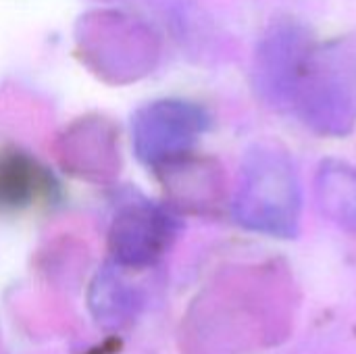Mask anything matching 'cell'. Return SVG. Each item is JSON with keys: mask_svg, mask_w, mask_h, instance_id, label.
<instances>
[{"mask_svg": "<svg viewBox=\"0 0 356 354\" xmlns=\"http://www.w3.org/2000/svg\"><path fill=\"white\" fill-rule=\"evenodd\" d=\"M177 223L171 213L154 204H136L123 211L113 225V250L125 265H148L163 255L175 238Z\"/></svg>", "mask_w": 356, "mask_h": 354, "instance_id": "obj_4", "label": "cell"}, {"mask_svg": "<svg viewBox=\"0 0 356 354\" xmlns=\"http://www.w3.org/2000/svg\"><path fill=\"white\" fill-rule=\"evenodd\" d=\"M254 86L277 111L321 136H346L356 121V73L334 46L296 21L273 23L257 46Z\"/></svg>", "mask_w": 356, "mask_h": 354, "instance_id": "obj_1", "label": "cell"}, {"mask_svg": "<svg viewBox=\"0 0 356 354\" xmlns=\"http://www.w3.org/2000/svg\"><path fill=\"white\" fill-rule=\"evenodd\" d=\"M315 198L330 221L356 236V167L323 161L315 175Z\"/></svg>", "mask_w": 356, "mask_h": 354, "instance_id": "obj_5", "label": "cell"}, {"mask_svg": "<svg viewBox=\"0 0 356 354\" xmlns=\"http://www.w3.org/2000/svg\"><path fill=\"white\" fill-rule=\"evenodd\" d=\"M302 190L286 150L261 144L242 163L236 194L238 221L259 234L294 238L300 227Z\"/></svg>", "mask_w": 356, "mask_h": 354, "instance_id": "obj_2", "label": "cell"}, {"mask_svg": "<svg viewBox=\"0 0 356 354\" xmlns=\"http://www.w3.org/2000/svg\"><path fill=\"white\" fill-rule=\"evenodd\" d=\"M209 129V115L188 100H159L136 115L134 142L142 161L169 167L184 161Z\"/></svg>", "mask_w": 356, "mask_h": 354, "instance_id": "obj_3", "label": "cell"}, {"mask_svg": "<svg viewBox=\"0 0 356 354\" xmlns=\"http://www.w3.org/2000/svg\"><path fill=\"white\" fill-rule=\"evenodd\" d=\"M50 188L48 173L23 152L0 154V209H23Z\"/></svg>", "mask_w": 356, "mask_h": 354, "instance_id": "obj_6", "label": "cell"}]
</instances>
